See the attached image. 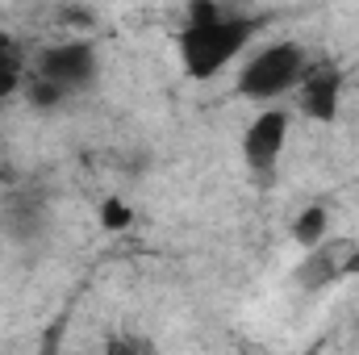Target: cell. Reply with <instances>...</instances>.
<instances>
[{
	"instance_id": "8",
	"label": "cell",
	"mask_w": 359,
	"mask_h": 355,
	"mask_svg": "<svg viewBox=\"0 0 359 355\" xmlns=\"http://www.w3.org/2000/svg\"><path fill=\"white\" fill-rule=\"evenodd\" d=\"M21 88V59L8 46V38H0V96H13Z\"/></svg>"
},
{
	"instance_id": "2",
	"label": "cell",
	"mask_w": 359,
	"mask_h": 355,
	"mask_svg": "<svg viewBox=\"0 0 359 355\" xmlns=\"http://www.w3.org/2000/svg\"><path fill=\"white\" fill-rule=\"evenodd\" d=\"M305 51L297 42H276V46H264L259 55H251V63L243 67L238 76V92L251 96V100H276L288 88L301 84L305 76Z\"/></svg>"
},
{
	"instance_id": "6",
	"label": "cell",
	"mask_w": 359,
	"mask_h": 355,
	"mask_svg": "<svg viewBox=\"0 0 359 355\" xmlns=\"http://www.w3.org/2000/svg\"><path fill=\"white\" fill-rule=\"evenodd\" d=\"M339 105H343V76H339V67L334 63L305 67V76H301V113L313 117V121H334Z\"/></svg>"
},
{
	"instance_id": "3",
	"label": "cell",
	"mask_w": 359,
	"mask_h": 355,
	"mask_svg": "<svg viewBox=\"0 0 359 355\" xmlns=\"http://www.w3.org/2000/svg\"><path fill=\"white\" fill-rule=\"evenodd\" d=\"M347 276H359V243L355 239H322L318 247L305 251V260L297 267V284L301 288H330Z\"/></svg>"
},
{
	"instance_id": "7",
	"label": "cell",
	"mask_w": 359,
	"mask_h": 355,
	"mask_svg": "<svg viewBox=\"0 0 359 355\" xmlns=\"http://www.w3.org/2000/svg\"><path fill=\"white\" fill-rule=\"evenodd\" d=\"M326 230H330V213H326L322 205L301 209V213H297V222H292V239H297V247H301V251L318 247V243L326 239Z\"/></svg>"
},
{
	"instance_id": "9",
	"label": "cell",
	"mask_w": 359,
	"mask_h": 355,
	"mask_svg": "<svg viewBox=\"0 0 359 355\" xmlns=\"http://www.w3.org/2000/svg\"><path fill=\"white\" fill-rule=\"evenodd\" d=\"M130 222H134V209H130L126 201L109 196V201L100 205V226H104V230H126Z\"/></svg>"
},
{
	"instance_id": "1",
	"label": "cell",
	"mask_w": 359,
	"mask_h": 355,
	"mask_svg": "<svg viewBox=\"0 0 359 355\" xmlns=\"http://www.w3.org/2000/svg\"><path fill=\"white\" fill-rule=\"evenodd\" d=\"M255 21L251 17H205V21H188L180 29V63L192 80H213L222 67L234 63V55L251 42Z\"/></svg>"
},
{
	"instance_id": "5",
	"label": "cell",
	"mask_w": 359,
	"mask_h": 355,
	"mask_svg": "<svg viewBox=\"0 0 359 355\" xmlns=\"http://www.w3.org/2000/svg\"><path fill=\"white\" fill-rule=\"evenodd\" d=\"M38 76L50 80V84H59L67 96L88 88L92 80H96V46L92 42H63V46L42 51Z\"/></svg>"
},
{
	"instance_id": "4",
	"label": "cell",
	"mask_w": 359,
	"mask_h": 355,
	"mask_svg": "<svg viewBox=\"0 0 359 355\" xmlns=\"http://www.w3.org/2000/svg\"><path fill=\"white\" fill-rule=\"evenodd\" d=\"M288 130H292V121H288L284 109H264V113L247 126V134H243V159H247V168H251L255 176L268 180L271 172L280 168V155H284V147H288Z\"/></svg>"
},
{
	"instance_id": "10",
	"label": "cell",
	"mask_w": 359,
	"mask_h": 355,
	"mask_svg": "<svg viewBox=\"0 0 359 355\" xmlns=\"http://www.w3.org/2000/svg\"><path fill=\"white\" fill-rule=\"evenodd\" d=\"M63 96H67V92L59 88V84H50V80H42V76L29 84V100H34V109H59Z\"/></svg>"
}]
</instances>
